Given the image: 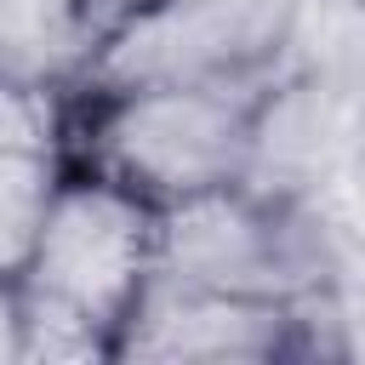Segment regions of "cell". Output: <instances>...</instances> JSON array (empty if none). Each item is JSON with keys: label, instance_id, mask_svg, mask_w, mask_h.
Here are the masks:
<instances>
[{"label": "cell", "instance_id": "1", "mask_svg": "<svg viewBox=\"0 0 365 365\" xmlns=\"http://www.w3.org/2000/svg\"><path fill=\"white\" fill-rule=\"evenodd\" d=\"M154 268L177 285L262 297V302H297L308 291H325L359 274L331 200L262 194L245 182L160 205Z\"/></svg>", "mask_w": 365, "mask_h": 365}, {"label": "cell", "instance_id": "2", "mask_svg": "<svg viewBox=\"0 0 365 365\" xmlns=\"http://www.w3.org/2000/svg\"><path fill=\"white\" fill-rule=\"evenodd\" d=\"M262 86H148L68 97L63 165L108 177L137 200L177 205L245 182L251 103Z\"/></svg>", "mask_w": 365, "mask_h": 365}, {"label": "cell", "instance_id": "3", "mask_svg": "<svg viewBox=\"0 0 365 365\" xmlns=\"http://www.w3.org/2000/svg\"><path fill=\"white\" fill-rule=\"evenodd\" d=\"M154 268V205L131 188L63 165V182L46 205L40 240L17 274L29 297L86 314L108 336L131 314Z\"/></svg>", "mask_w": 365, "mask_h": 365}, {"label": "cell", "instance_id": "4", "mask_svg": "<svg viewBox=\"0 0 365 365\" xmlns=\"http://www.w3.org/2000/svg\"><path fill=\"white\" fill-rule=\"evenodd\" d=\"M279 74L222 0H148L120 11L86 51L63 97H114L148 86H262Z\"/></svg>", "mask_w": 365, "mask_h": 365}, {"label": "cell", "instance_id": "5", "mask_svg": "<svg viewBox=\"0 0 365 365\" xmlns=\"http://www.w3.org/2000/svg\"><path fill=\"white\" fill-rule=\"evenodd\" d=\"M114 359L137 365H279L297 359L291 302L177 285L148 268L131 314L114 331Z\"/></svg>", "mask_w": 365, "mask_h": 365}, {"label": "cell", "instance_id": "6", "mask_svg": "<svg viewBox=\"0 0 365 365\" xmlns=\"http://www.w3.org/2000/svg\"><path fill=\"white\" fill-rule=\"evenodd\" d=\"M365 91L331 86L302 68H279L262 80L251 103V154H245V188L262 194H314L331 200L342 182L348 131Z\"/></svg>", "mask_w": 365, "mask_h": 365}, {"label": "cell", "instance_id": "7", "mask_svg": "<svg viewBox=\"0 0 365 365\" xmlns=\"http://www.w3.org/2000/svg\"><path fill=\"white\" fill-rule=\"evenodd\" d=\"M97 40L91 0H0V74L68 91Z\"/></svg>", "mask_w": 365, "mask_h": 365}, {"label": "cell", "instance_id": "8", "mask_svg": "<svg viewBox=\"0 0 365 365\" xmlns=\"http://www.w3.org/2000/svg\"><path fill=\"white\" fill-rule=\"evenodd\" d=\"M279 68L319 74L331 86L365 91V6L359 0H302L285 34Z\"/></svg>", "mask_w": 365, "mask_h": 365}, {"label": "cell", "instance_id": "9", "mask_svg": "<svg viewBox=\"0 0 365 365\" xmlns=\"http://www.w3.org/2000/svg\"><path fill=\"white\" fill-rule=\"evenodd\" d=\"M57 182L63 154H0V274H23Z\"/></svg>", "mask_w": 365, "mask_h": 365}, {"label": "cell", "instance_id": "10", "mask_svg": "<svg viewBox=\"0 0 365 365\" xmlns=\"http://www.w3.org/2000/svg\"><path fill=\"white\" fill-rule=\"evenodd\" d=\"M68 97L57 86H34L0 74V154H63Z\"/></svg>", "mask_w": 365, "mask_h": 365}, {"label": "cell", "instance_id": "11", "mask_svg": "<svg viewBox=\"0 0 365 365\" xmlns=\"http://www.w3.org/2000/svg\"><path fill=\"white\" fill-rule=\"evenodd\" d=\"M40 359L46 365L51 359H114V336L103 325H91L86 314L23 291V365H40Z\"/></svg>", "mask_w": 365, "mask_h": 365}, {"label": "cell", "instance_id": "12", "mask_svg": "<svg viewBox=\"0 0 365 365\" xmlns=\"http://www.w3.org/2000/svg\"><path fill=\"white\" fill-rule=\"evenodd\" d=\"M354 205V217L365 222V97H359V114H354V131H348V154H342V182H336Z\"/></svg>", "mask_w": 365, "mask_h": 365}, {"label": "cell", "instance_id": "13", "mask_svg": "<svg viewBox=\"0 0 365 365\" xmlns=\"http://www.w3.org/2000/svg\"><path fill=\"white\" fill-rule=\"evenodd\" d=\"M0 365H23V291L0 274Z\"/></svg>", "mask_w": 365, "mask_h": 365}, {"label": "cell", "instance_id": "14", "mask_svg": "<svg viewBox=\"0 0 365 365\" xmlns=\"http://www.w3.org/2000/svg\"><path fill=\"white\" fill-rule=\"evenodd\" d=\"M359 6H365V0H359Z\"/></svg>", "mask_w": 365, "mask_h": 365}]
</instances>
